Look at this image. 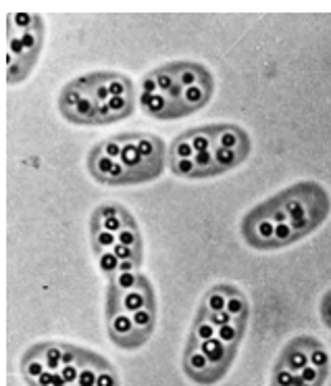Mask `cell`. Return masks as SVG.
Instances as JSON below:
<instances>
[{
	"label": "cell",
	"instance_id": "obj_1",
	"mask_svg": "<svg viewBox=\"0 0 331 386\" xmlns=\"http://www.w3.org/2000/svg\"><path fill=\"white\" fill-rule=\"evenodd\" d=\"M331 213V194L319 182L287 186L242 218V238L257 251H277L311 236Z\"/></svg>",
	"mask_w": 331,
	"mask_h": 386
},
{
	"label": "cell",
	"instance_id": "obj_2",
	"mask_svg": "<svg viewBox=\"0 0 331 386\" xmlns=\"http://www.w3.org/2000/svg\"><path fill=\"white\" fill-rule=\"evenodd\" d=\"M215 90L211 71L194 61H173L142 80L140 105L155 119H179L207 107Z\"/></svg>",
	"mask_w": 331,
	"mask_h": 386
},
{
	"label": "cell",
	"instance_id": "obj_3",
	"mask_svg": "<svg viewBox=\"0 0 331 386\" xmlns=\"http://www.w3.org/2000/svg\"><path fill=\"white\" fill-rule=\"evenodd\" d=\"M98 153L121 161L138 182H152L165 169V144L152 134H119L94 144Z\"/></svg>",
	"mask_w": 331,
	"mask_h": 386
},
{
	"label": "cell",
	"instance_id": "obj_4",
	"mask_svg": "<svg viewBox=\"0 0 331 386\" xmlns=\"http://www.w3.org/2000/svg\"><path fill=\"white\" fill-rule=\"evenodd\" d=\"M107 326H109L110 340L121 349L134 351L148 342L136 330L134 316L123 309V290L115 282H109V292H107Z\"/></svg>",
	"mask_w": 331,
	"mask_h": 386
},
{
	"label": "cell",
	"instance_id": "obj_5",
	"mask_svg": "<svg viewBox=\"0 0 331 386\" xmlns=\"http://www.w3.org/2000/svg\"><path fill=\"white\" fill-rule=\"evenodd\" d=\"M58 111L67 121L79 123V125H107V123H112L107 105H100L92 96H88L86 92L77 90L73 86V82H69L60 90Z\"/></svg>",
	"mask_w": 331,
	"mask_h": 386
},
{
	"label": "cell",
	"instance_id": "obj_6",
	"mask_svg": "<svg viewBox=\"0 0 331 386\" xmlns=\"http://www.w3.org/2000/svg\"><path fill=\"white\" fill-rule=\"evenodd\" d=\"M73 86L88 96H92L96 103L105 105L115 96H134V84L129 77L115 73V71H96L82 75L73 80Z\"/></svg>",
	"mask_w": 331,
	"mask_h": 386
},
{
	"label": "cell",
	"instance_id": "obj_7",
	"mask_svg": "<svg viewBox=\"0 0 331 386\" xmlns=\"http://www.w3.org/2000/svg\"><path fill=\"white\" fill-rule=\"evenodd\" d=\"M183 374L200 386H211L219 382L221 376L217 370L211 366V361L207 359V355L200 351V347L196 342H188L186 344V353H183Z\"/></svg>",
	"mask_w": 331,
	"mask_h": 386
},
{
	"label": "cell",
	"instance_id": "obj_8",
	"mask_svg": "<svg viewBox=\"0 0 331 386\" xmlns=\"http://www.w3.org/2000/svg\"><path fill=\"white\" fill-rule=\"evenodd\" d=\"M152 305H157L155 303V292H152V286H150L148 278L144 274L140 276L138 284L134 288L123 290V309L127 313L134 316V313H138L146 307H152Z\"/></svg>",
	"mask_w": 331,
	"mask_h": 386
},
{
	"label": "cell",
	"instance_id": "obj_9",
	"mask_svg": "<svg viewBox=\"0 0 331 386\" xmlns=\"http://www.w3.org/2000/svg\"><path fill=\"white\" fill-rule=\"evenodd\" d=\"M188 342H190V340H188ZM198 347H200V351L207 355V359L211 361V366L217 370V374L223 378V376L227 374L229 366H231L233 359H235V351H238V349H231V347L223 344L219 338L205 340V342H200Z\"/></svg>",
	"mask_w": 331,
	"mask_h": 386
},
{
	"label": "cell",
	"instance_id": "obj_10",
	"mask_svg": "<svg viewBox=\"0 0 331 386\" xmlns=\"http://www.w3.org/2000/svg\"><path fill=\"white\" fill-rule=\"evenodd\" d=\"M233 290V284H217L213 288H209L202 297V303L198 307V313H217L225 311L227 307V299Z\"/></svg>",
	"mask_w": 331,
	"mask_h": 386
},
{
	"label": "cell",
	"instance_id": "obj_11",
	"mask_svg": "<svg viewBox=\"0 0 331 386\" xmlns=\"http://www.w3.org/2000/svg\"><path fill=\"white\" fill-rule=\"evenodd\" d=\"M117 242H121V244H125V247H129L138 257H144L142 253H144V247H142V236H140V228H138V223L134 220V216L127 211L125 213V220H123V228L117 232Z\"/></svg>",
	"mask_w": 331,
	"mask_h": 386
},
{
	"label": "cell",
	"instance_id": "obj_12",
	"mask_svg": "<svg viewBox=\"0 0 331 386\" xmlns=\"http://www.w3.org/2000/svg\"><path fill=\"white\" fill-rule=\"evenodd\" d=\"M90 230H92V247H94L96 257L107 255V253H112V251H115L117 234L109 232L105 225H100L96 220L90 221Z\"/></svg>",
	"mask_w": 331,
	"mask_h": 386
},
{
	"label": "cell",
	"instance_id": "obj_13",
	"mask_svg": "<svg viewBox=\"0 0 331 386\" xmlns=\"http://www.w3.org/2000/svg\"><path fill=\"white\" fill-rule=\"evenodd\" d=\"M246 326H248V318H235V320H231L229 324L217 328L215 338H219L223 344H227V347H231V349H238V344H240L242 338H244Z\"/></svg>",
	"mask_w": 331,
	"mask_h": 386
},
{
	"label": "cell",
	"instance_id": "obj_14",
	"mask_svg": "<svg viewBox=\"0 0 331 386\" xmlns=\"http://www.w3.org/2000/svg\"><path fill=\"white\" fill-rule=\"evenodd\" d=\"M225 311L231 313L233 318H248V316H250L248 299H246V294H244L238 286H233V290H231V294H229V299H227Z\"/></svg>",
	"mask_w": 331,
	"mask_h": 386
},
{
	"label": "cell",
	"instance_id": "obj_15",
	"mask_svg": "<svg viewBox=\"0 0 331 386\" xmlns=\"http://www.w3.org/2000/svg\"><path fill=\"white\" fill-rule=\"evenodd\" d=\"M319 313H321V320H323V324L327 326L331 330V288L323 294V299H321V305H319Z\"/></svg>",
	"mask_w": 331,
	"mask_h": 386
}]
</instances>
